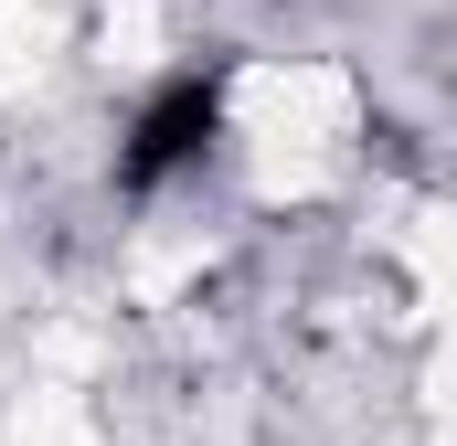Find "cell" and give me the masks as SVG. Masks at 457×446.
Instances as JSON below:
<instances>
[{
  "label": "cell",
  "instance_id": "obj_1",
  "mask_svg": "<svg viewBox=\"0 0 457 446\" xmlns=\"http://www.w3.org/2000/svg\"><path fill=\"white\" fill-rule=\"evenodd\" d=\"M213 138H224V86H213V75H170L149 107L128 117L117 181H128V192H160V181H181V170H192Z\"/></svg>",
  "mask_w": 457,
  "mask_h": 446
}]
</instances>
